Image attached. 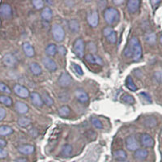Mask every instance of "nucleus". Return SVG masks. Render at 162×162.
<instances>
[{"label":"nucleus","instance_id":"1","mask_svg":"<svg viewBox=\"0 0 162 162\" xmlns=\"http://www.w3.org/2000/svg\"><path fill=\"white\" fill-rule=\"evenodd\" d=\"M124 54L126 57H132L135 62H137L142 57V47L140 42L136 36H132L129 44L124 50Z\"/></svg>","mask_w":162,"mask_h":162},{"label":"nucleus","instance_id":"2","mask_svg":"<svg viewBox=\"0 0 162 162\" xmlns=\"http://www.w3.org/2000/svg\"><path fill=\"white\" fill-rule=\"evenodd\" d=\"M105 20L107 24H114L119 21V12L114 7H108L104 12Z\"/></svg>","mask_w":162,"mask_h":162},{"label":"nucleus","instance_id":"3","mask_svg":"<svg viewBox=\"0 0 162 162\" xmlns=\"http://www.w3.org/2000/svg\"><path fill=\"white\" fill-rule=\"evenodd\" d=\"M52 33H53V39L58 42L63 41L65 37V31L60 24H53L52 27Z\"/></svg>","mask_w":162,"mask_h":162},{"label":"nucleus","instance_id":"4","mask_svg":"<svg viewBox=\"0 0 162 162\" xmlns=\"http://www.w3.org/2000/svg\"><path fill=\"white\" fill-rule=\"evenodd\" d=\"M73 51L79 58H83L84 54V42L83 39L78 38L75 40L73 45Z\"/></svg>","mask_w":162,"mask_h":162},{"label":"nucleus","instance_id":"5","mask_svg":"<svg viewBox=\"0 0 162 162\" xmlns=\"http://www.w3.org/2000/svg\"><path fill=\"white\" fill-rule=\"evenodd\" d=\"M140 141L141 145L144 148H153L154 146V140L150 135L147 133L141 134Z\"/></svg>","mask_w":162,"mask_h":162},{"label":"nucleus","instance_id":"6","mask_svg":"<svg viewBox=\"0 0 162 162\" xmlns=\"http://www.w3.org/2000/svg\"><path fill=\"white\" fill-rule=\"evenodd\" d=\"M58 84L60 85L61 87L67 88L69 87L71 83H72V79L71 77V75L67 72H63L61 74V75L58 78Z\"/></svg>","mask_w":162,"mask_h":162},{"label":"nucleus","instance_id":"7","mask_svg":"<svg viewBox=\"0 0 162 162\" xmlns=\"http://www.w3.org/2000/svg\"><path fill=\"white\" fill-rule=\"evenodd\" d=\"M13 89H14L15 93L21 98H26L30 95L29 89L20 84H16Z\"/></svg>","mask_w":162,"mask_h":162},{"label":"nucleus","instance_id":"8","mask_svg":"<svg viewBox=\"0 0 162 162\" xmlns=\"http://www.w3.org/2000/svg\"><path fill=\"white\" fill-rule=\"evenodd\" d=\"M126 148L128 149L129 151H135L138 150L139 144L138 142L136 140V139L135 138V136H128L126 140Z\"/></svg>","mask_w":162,"mask_h":162},{"label":"nucleus","instance_id":"9","mask_svg":"<svg viewBox=\"0 0 162 162\" xmlns=\"http://www.w3.org/2000/svg\"><path fill=\"white\" fill-rule=\"evenodd\" d=\"M2 62L4 63V65H6L7 67H13L16 65L17 59L12 53H7V54H5V55L3 56Z\"/></svg>","mask_w":162,"mask_h":162},{"label":"nucleus","instance_id":"10","mask_svg":"<svg viewBox=\"0 0 162 162\" xmlns=\"http://www.w3.org/2000/svg\"><path fill=\"white\" fill-rule=\"evenodd\" d=\"M75 96L76 97V99L80 102H81V103H86L89 100V97H88V93L83 89L75 90Z\"/></svg>","mask_w":162,"mask_h":162},{"label":"nucleus","instance_id":"11","mask_svg":"<svg viewBox=\"0 0 162 162\" xmlns=\"http://www.w3.org/2000/svg\"><path fill=\"white\" fill-rule=\"evenodd\" d=\"M42 63H43L44 67L47 70L50 71H54L57 70V65H56V63L53 59H51L48 57H46L42 59Z\"/></svg>","mask_w":162,"mask_h":162},{"label":"nucleus","instance_id":"12","mask_svg":"<svg viewBox=\"0 0 162 162\" xmlns=\"http://www.w3.org/2000/svg\"><path fill=\"white\" fill-rule=\"evenodd\" d=\"M88 22L92 27L95 28L97 26L99 22V16L97 12H92L88 15Z\"/></svg>","mask_w":162,"mask_h":162},{"label":"nucleus","instance_id":"13","mask_svg":"<svg viewBox=\"0 0 162 162\" xmlns=\"http://www.w3.org/2000/svg\"><path fill=\"white\" fill-rule=\"evenodd\" d=\"M12 14V7L7 3H2L0 5V15L3 17H10Z\"/></svg>","mask_w":162,"mask_h":162},{"label":"nucleus","instance_id":"14","mask_svg":"<svg viewBox=\"0 0 162 162\" xmlns=\"http://www.w3.org/2000/svg\"><path fill=\"white\" fill-rule=\"evenodd\" d=\"M30 98H31V102H33V104L34 105H36L37 107H41L43 105L44 103L42 98L37 92H32L30 94Z\"/></svg>","mask_w":162,"mask_h":162},{"label":"nucleus","instance_id":"15","mask_svg":"<svg viewBox=\"0 0 162 162\" xmlns=\"http://www.w3.org/2000/svg\"><path fill=\"white\" fill-rule=\"evenodd\" d=\"M140 5V2L139 0H129L127 2V9L131 13H135L137 12Z\"/></svg>","mask_w":162,"mask_h":162},{"label":"nucleus","instance_id":"16","mask_svg":"<svg viewBox=\"0 0 162 162\" xmlns=\"http://www.w3.org/2000/svg\"><path fill=\"white\" fill-rule=\"evenodd\" d=\"M15 108L17 113L19 114H24L29 111V106L22 102H17L15 105Z\"/></svg>","mask_w":162,"mask_h":162},{"label":"nucleus","instance_id":"17","mask_svg":"<svg viewBox=\"0 0 162 162\" xmlns=\"http://www.w3.org/2000/svg\"><path fill=\"white\" fill-rule=\"evenodd\" d=\"M35 148L33 145H29V144H24V145L19 146L18 148V151L22 154L24 155H29L33 153Z\"/></svg>","mask_w":162,"mask_h":162},{"label":"nucleus","instance_id":"18","mask_svg":"<svg viewBox=\"0 0 162 162\" xmlns=\"http://www.w3.org/2000/svg\"><path fill=\"white\" fill-rule=\"evenodd\" d=\"M23 50H24L25 55L28 57H33L35 54V51H34L33 47L31 46V44L29 42H24L23 44Z\"/></svg>","mask_w":162,"mask_h":162},{"label":"nucleus","instance_id":"19","mask_svg":"<svg viewBox=\"0 0 162 162\" xmlns=\"http://www.w3.org/2000/svg\"><path fill=\"white\" fill-rule=\"evenodd\" d=\"M148 152L146 149H138L135 152L134 157L136 160H143L148 157Z\"/></svg>","mask_w":162,"mask_h":162},{"label":"nucleus","instance_id":"20","mask_svg":"<svg viewBox=\"0 0 162 162\" xmlns=\"http://www.w3.org/2000/svg\"><path fill=\"white\" fill-rule=\"evenodd\" d=\"M41 16V18L43 19H45L46 21H50L52 19V17H53V12H52V10L50 7H46L43 8Z\"/></svg>","mask_w":162,"mask_h":162},{"label":"nucleus","instance_id":"21","mask_svg":"<svg viewBox=\"0 0 162 162\" xmlns=\"http://www.w3.org/2000/svg\"><path fill=\"white\" fill-rule=\"evenodd\" d=\"M114 157L115 160H117L118 161H123V160H126V157H127V155H126V153L124 150H117L114 153Z\"/></svg>","mask_w":162,"mask_h":162},{"label":"nucleus","instance_id":"22","mask_svg":"<svg viewBox=\"0 0 162 162\" xmlns=\"http://www.w3.org/2000/svg\"><path fill=\"white\" fill-rule=\"evenodd\" d=\"M85 58H86V60H87L88 63H92V64H100V65H102V59H101V58L97 55H92V54L89 53V54H87V55H86Z\"/></svg>","mask_w":162,"mask_h":162},{"label":"nucleus","instance_id":"23","mask_svg":"<svg viewBox=\"0 0 162 162\" xmlns=\"http://www.w3.org/2000/svg\"><path fill=\"white\" fill-rule=\"evenodd\" d=\"M41 97V98H42L43 103L44 104H46L47 106H51V105H53V100L51 98L50 96L49 95L48 92H43Z\"/></svg>","mask_w":162,"mask_h":162},{"label":"nucleus","instance_id":"24","mask_svg":"<svg viewBox=\"0 0 162 162\" xmlns=\"http://www.w3.org/2000/svg\"><path fill=\"white\" fill-rule=\"evenodd\" d=\"M69 29L73 33H77L80 30V24L76 19H71L69 21Z\"/></svg>","mask_w":162,"mask_h":162},{"label":"nucleus","instance_id":"25","mask_svg":"<svg viewBox=\"0 0 162 162\" xmlns=\"http://www.w3.org/2000/svg\"><path fill=\"white\" fill-rule=\"evenodd\" d=\"M143 122H144V125L146 126H148V127H153V126H157V119L154 117L146 118Z\"/></svg>","mask_w":162,"mask_h":162},{"label":"nucleus","instance_id":"26","mask_svg":"<svg viewBox=\"0 0 162 162\" xmlns=\"http://www.w3.org/2000/svg\"><path fill=\"white\" fill-rule=\"evenodd\" d=\"M46 53L49 56H54L56 54V53L58 52V48L54 44H50L46 49Z\"/></svg>","mask_w":162,"mask_h":162},{"label":"nucleus","instance_id":"27","mask_svg":"<svg viewBox=\"0 0 162 162\" xmlns=\"http://www.w3.org/2000/svg\"><path fill=\"white\" fill-rule=\"evenodd\" d=\"M13 133V129L8 126H0V136H6Z\"/></svg>","mask_w":162,"mask_h":162},{"label":"nucleus","instance_id":"28","mask_svg":"<svg viewBox=\"0 0 162 162\" xmlns=\"http://www.w3.org/2000/svg\"><path fill=\"white\" fill-rule=\"evenodd\" d=\"M30 71L33 75H39L41 73V67L37 63H33L30 64Z\"/></svg>","mask_w":162,"mask_h":162},{"label":"nucleus","instance_id":"29","mask_svg":"<svg viewBox=\"0 0 162 162\" xmlns=\"http://www.w3.org/2000/svg\"><path fill=\"white\" fill-rule=\"evenodd\" d=\"M126 86L129 90H131L132 92H136V90H137V87H136V84H135V83H134L132 78L130 77V76H128V77L126 78Z\"/></svg>","mask_w":162,"mask_h":162},{"label":"nucleus","instance_id":"30","mask_svg":"<svg viewBox=\"0 0 162 162\" xmlns=\"http://www.w3.org/2000/svg\"><path fill=\"white\" fill-rule=\"evenodd\" d=\"M144 37H145L146 41H147L148 44L153 45V44L156 43L157 36H156V34L154 33H148L145 34Z\"/></svg>","mask_w":162,"mask_h":162},{"label":"nucleus","instance_id":"31","mask_svg":"<svg viewBox=\"0 0 162 162\" xmlns=\"http://www.w3.org/2000/svg\"><path fill=\"white\" fill-rule=\"evenodd\" d=\"M71 113V109L67 105H63V106L60 107L58 109V114L62 117H67Z\"/></svg>","mask_w":162,"mask_h":162},{"label":"nucleus","instance_id":"32","mask_svg":"<svg viewBox=\"0 0 162 162\" xmlns=\"http://www.w3.org/2000/svg\"><path fill=\"white\" fill-rule=\"evenodd\" d=\"M30 123H31V120L26 117H22V118L18 119V125L19 126H22V127H26Z\"/></svg>","mask_w":162,"mask_h":162},{"label":"nucleus","instance_id":"33","mask_svg":"<svg viewBox=\"0 0 162 162\" xmlns=\"http://www.w3.org/2000/svg\"><path fill=\"white\" fill-rule=\"evenodd\" d=\"M0 102L4 105H7V106H11L12 105V98L8 96H4V95L0 96Z\"/></svg>","mask_w":162,"mask_h":162},{"label":"nucleus","instance_id":"34","mask_svg":"<svg viewBox=\"0 0 162 162\" xmlns=\"http://www.w3.org/2000/svg\"><path fill=\"white\" fill-rule=\"evenodd\" d=\"M122 101L123 102H125V103H126V104L129 105H132L135 103V99H134V97L129 94L123 95L122 97Z\"/></svg>","mask_w":162,"mask_h":162},{"label":"nucleus","instance_id":"35","mask_svg":"<svg viewBox=\"0 0 162 162\" xmlns=\"http://www.w3.org/2000/svg\"><path fill=\"white\" fill-rule=\"evenodd\" d=\"M0 92L4 93V94H11L12 93L10 88L2 82H0Z\"/></svg>","mask_w":162,"mask_h":162},{"label":"nucleus","instance_id":"36","mask_svg":"<svg viewBox=\"0 0 162 162\" xmlns=\"http://www.w3.org/2000/svg\"><path fill=\"white\" fill-rule=\"evenodd\" d=\"M72 152V147L70 144H66L62 148V154L64 156H69Z\"/></svg>","mask_w":162,"mask_h":162},{"label":"nucleus","instance_id":"37","mask_svg":"<svg viewBox=\"0 0 162 162\" xmlns=\"http://www.w3.org/2000/svg\"><path fill=\"white\" fill-rule=\"evenodd\" d=\"M91 122H92V125H93L96 128L102 129V127H103L102 123L101 122V121H100L99 119H96V118H92V119H91Z\"/></svg>","mask_w":162,"mask_h":162},{"label":"nucleus","instance_id":"38","mask_svg":"<svg viewBox=\"0 0 162 162\" xmlns=\"http://www.w3.org/2000/svg\"><path fill=\"white\" fill-rule=\"evenodd\" d=\"M107 40H108V41L109 42H110V43L112 44H114L115 42L117 41V34H116V32L114 31L113 33H112L109 36H108L106 37Z\"/></svg>","mask_w":162,"mask_h":162},{"label":"nucleus","instance_id":"39","mask_svg":"<svg viewBox=\"0 0 162 162\" xmlns=\"http://www.w3.org/2000/svg\"><path fill=\"white\" fill-rule=\"evenodd\" d=\"M154 78L157 82L158 83H162V70L157 71L154 73Z\"/></svg>","mask_w":162,"mask_h":162},{"label":"nucleus","instance_id":"40","mask_svg":"<svg viewBox=\"0 0 162 162\" xmlns=\"http://www.w3.org/2000/svg\"><path fill=\"white\" fill-rule=\"evenodd\" d=\"M32 3L33 4V6L36 7V9H41L44 7V2L41 0H33Z\"/></svg>","mask_w":162,"mask_h":162},{"label":"nucleus","instance_id":"41","mask_svg":"<svg viewBox=\"0 0 162 162\" xmlns=\"http://www.w3.org/2000/svg\"><path fill=\"white\" fill-rule=\"evenodd\" d=\"M72 67H73V69L75 70V72L77 73L78 75H84V71H83L82 68H81L80 66H79L78 64H76V63H73Z\"/></svg>","mask_w":162,"mask_h":162},{"label":"nucleus","instance_id":"42","mask_svg":"<svg viewBox=\"0 0 162 162\" xmlns=\"http://www.w3.org/2000/svg\"><path fill=\"white\" fill-rule=\"evenodd\" d=\"M114 31V29H113L112 27H106V28H105V29H103V35H104L105 37H107V36H109Z\"/></svg>","mask_w":162,"mask_h":162},{"label":"nucleus","instance_id":"43","mask_svg":"<svg viewBox=\"0 0 162 162\" xmlns=\"http://www.w3.org/2000/svg\"><path fill=\"white\" fill-rule=\"evenodd\" d=\"M140 96L141 97H143V98H144V99L147 101V102H148V103H151V102H152V99H151L150 96L148 94H147L146 92H141Z\"/></svg>","mask_w":162,"mask_h":162},{"label":"nucleus","instance_id":"44","mask_svg":"<svg viewBox=\"0 0 162 162\" xmlns=\"http://www.w3.org/2000/svg\"><path fill=\"white\" fill-rule=\"evenodd\" d=\"M7 157V152L3 148H0V159H4Z\"/></svg>","mask_w":162,"mask_h":162},{"label":"nucleus","instance_id":"45","mask_svg":"<svg viewBox=\"0 0 162 162\" xmlns=\"http://www.w3.org/2000/svg\"><path fill=\"white\" fill-rule=\"evenodd\" d=\"M5 116H6V110L2 107H0V122L4 119Z\"/></svg>","mask_w":162,"mask_h":162},{"label":"nucleus","instance_id":"46","mask_svg":"<svg viewBox=\"0 0 162 162\" xmlns=\"http://www.w3.org/2000/svg\"><path fill=\"white\" fill-rule=\"evenodd\" d=\"M58 53H60V54H62V55H65L66 53H67V50H66V48L64 47V46H59L58 48Z\"/></svg>","mask_w":162,"mask_h":162},{"label":"nucleus","instance_id":"47","mask_svg":"<svg viewBox=\"0 0 162 162\" xmlns=\"http://www.w3.org/2000/svg\"><path fill=\"white\" fill-rule=\"evenodd\" d=\"M6 145H7V142H6V140H4L3 139L0 138V148H4Z\"/></svg>","mask_w":162,"mask_h":162},{"label":"nucleus","instance_id":"48","mask_svg":"<svg viewBox=\"0 0 162 162\" xmlns=\"http://www.w3.org/2000/svg\"><path fill=\"white\" fill-rule=\"evenodd\" d=\"M15 162H29V160H27L26 158H17L15 160Z\"/></svg>","mask_w":162,"mask_h":162},{"label":"nucleus","instance_id":"49","mask_svg":"<svg viewBox=\"0 0 162 162\" xmlns=\"http://www.w3.org/2000/svg\"><path fill=\"white\" fill-rule=\"evenodd\" d=\"M160 1H151V3L152 4H157V3H160Z\"/></svg>","mask_w":162,"mask_h":162},{"label":"nucleus","instance_id":"50","mask_svg":"<svg viewBox=\"0 0 162 162\" xmlns=\"http://www.w3.org/2000/svg\"><path fill=\"white\" fill-rule=\"evenodd\" d=\"M114 3H116V4H119V3H122V2H123V1H114Z\"/></svg>","mask_w":162,"mask_h":162},{"label":"nucleus","instance_id":"51","mask_svg":"<svg viewBox=\"0 0 162 162\" xmlns=\"http://www.w3.org/2000/svg\"><path fill=\"white\" fill-rule=\"evenodd\" d=\"M160 43L162 44V35H161V36H160Z\"/></svg>","mask_w":162,"mask_h":162},{"label":"nucleus","instance_id":"52","mask_svg":"<svg viewBox=\"0 0 162 162\" xmlns=\"http://www.w3.org/2000/svg\"><path fill=\"white\" fill-rule=\"evenodd\" d=\"M119 162H129V161H126V160H123V161H119Z\"/></svg>","mask_w":162,"mask_h":162},{"label":"nucleus","instance_id":"53","mask_svg":"<svg viewBox=\"0 0 162 162\" xmlns=\"http://www.w3.org/2000/svg\"><path fill=\"white\" fill-rule=\"evenodd\" d=\"M161 155H162V153H161Z\"/></svg>","mask_w":162,"mask_h":162},{"label":"nucleus","instance_id":"54","mask_svg":"<svg viewBox=\"0 0 162 162\" xmlns=\"http://www.w3.org/2000/svg\"><path fill=\"white\" fill-rule=\"evenodd\" d=\"M161 131H162V130H161Z\"/></svg>","mask_w":162,"mask_h":162}]
</instances>
